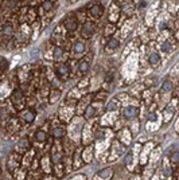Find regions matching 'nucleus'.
<instances>
[{
    "instance_id": "obj_32",
    "label": "nucleus",
    "mask_w": 179,
    "mask_h": 180,
    "mask_svg": "<svg viewBox=\"0 0 179 180\" xmlns=\"http://www.w3.org/2000/svg\"><path fill=\"white\" fill-rule=\"evenodd\" d=\"M132 132H134V133H137V132H139V124H134V126H132Z\"/></svg>"
},
{
    "instance_id": "obj_12",
    "label": "nucleus",
    "mask_w": 179,
    "mask_h": 180,
    "mask_svg": "<svg viewBox=\"0 0 179 180\" xmlns=\"http://www.w3.org/2000/svg\"><path fill=\"white\" fill-rule=\"evenodd\" d=\"M65 133H66V130H65L63 126H58V128L53 129V136L55 139H62L63 136H65Z\"/></svg>"
},
{
    "instance_id": "obj_17",
    "label": "nucleus",
    "mask_w": 179,
    "mask_h": 180,
    "mask_svg": "<svg viewBox=\"0 0 179 180\" xmlns=\"http://www.w3.org/2000/svg\"><path fill=\"white\" fill-rule=\"evenodd\" d=\"M12 101H14V104L16 105V106H20V104L23 102V101H22L20 91H15V93L12 94Z\"/></svg>"
},
{
    "instance_id": "obj_31",
    "label": "nucleus",
    "mask_w": 179,
    "mask_h": 180,
    "mask_svg": "<svg viewBox=\"0 0 179 180\" xmlns=\"http://www.w3.org/2000/svg\"><path fill=\"white\" fill-rule=\"evenodd\" d=\"M105 81L108 83H110L113 81V74H106V78H105Z\"/></svg>"
},
{
    "instance_id": "obj_1",
    "label": "nucleus",
    "mask_w": 179,
    "mask_h": 180,
    "mask_svg": "<svg viewBox=\"0 0 179 180\" xmlns=\"http://www.w3.org/2000/svg\"><path fill=\"white\" fill-rule=\"evenodd\" d=\"M69 73H70V69L65 63H58L55 66V74L58 78H67Z\"/></svg>"
},
{
    "instance_id": "obj_4",
    "label": "nucleus",
    "mask_w": 179,
    "mask_h": 180,
    "mask_svg": "<svg viewBox=\"0 0 179 180\" xmlns=\"http://www.w3.org/2000/svg\"><path fill=\"white\" fill-rule=\"evenodd\" d=\"M22 117H23V120H24L26 122L31 124V122H34V120H35L36 113H35V110L30 109V110H24V112H23V113H22Z\"/></svg>"
},
{
    "instance_id": "obj_27",
    "label": "nucleus",
    "mask_w": 179,
    "mask_h": 180,
    "mask_svg": "<svg viewBox=\"0 0 179 180\" xmlns=\"http://www.w3.org/2000/svg\"><path fill=\"white\" fill-rule=\"evenodd\" d=\"M106 98V93L105 91H99L96 94V101H104Z\"/></svg>"
},
{
    "instance_id": "obj_29",
    "label": "nucleus",
    "mask_w": 179,
    "mask_h": 180,
    "mask_svg": "<svg viewBox=\"0 0 179 180\" xmlns=\"http://www.w3.org/2000/svg\"><path fill=\"white\" fill-rule=\"evenodd\" d=\"M147 120H148V121H154V120H156V114H155L154 112H151V113H150V114H148Z\"/></svg>"
},
{
    "instance_id": "obj_25",
    "label": "nucleus",
    "mask_w": 179,
    "mask_h": 180,
    "mask_svg": "<svg viewBox=\"0 0 179 180\" xmlns=\"http://www.w3.org/2000/svg\"><path fill=\"white\" fill-rule=\"evenodd\" d=\"M170 160H171V163L174 164V165H176V164L179 163V152H174L171 155V157H170Z\"/></svg>"
},
{
    "instance_id": "obj_21",
    "label": "nucleus",
    "mask_w": 179,
    "mask_h": 180,
    "mask_svg": "<svg viewBox=\"0 0 179 180\" xmlns=\"http://www.w3.org/2000/svg\"><path fill=\"white\" fill-rule=\"evenodd\" d=\"M172 116H174V112H172L171 107H167L164 110V122H169L170 120L172 118Z\"/></svg>"
},
{
    "instance_id": "obj_11",
    "label": "nucleus",
    "mask_w": 179,
    "mask_h": 180,
    "mask_svg": "<svg viewBox=\"0 0 179 180\" xmlns=\"http://www.w3.org/2000/svg\"><path fill=\"white\" fill-rule=\"evenodd\" d=\"M85 49H86V46H85V43L82 40L76 42V45H74V52L76 54H82L85 51Z\"/></svg>"
},
{
    "instance_id": "obj_30",
    "label": "nucleus",
    "mask_w": 179,
    "mask_h": 180,
    "mask_svg": "<svg viewBox=\"0 0 179 180\" xmlns=\"http://www.w3.org/2000/svg\"><path fill=\"white\" fill-rule=\"evenodd\" d=\"M38 168V160L34 159V161L31 163V170H36Z\"/></svg>"
},
{
    "instance_id": "obj_18",
    "label": "nucleus",
    "mask_w": 179,
    "mask_h": 180,
    "mask_svg": "<svg viewBox=\"0 0 179 180\" xmlns=\"http://www.w3.org/2000/svg\"><path fill=\"white\" fill-rule=\"evenodd\" d=\"M132 161H134V155L132 153H127L125 157H124V165L131 168L132 167Z\"/></svg>"
},
{
    "instance_id": "obj_9",
    "label": "nucleus",
    "mask_w": 179,
    "mask_h": 180,
    "mask_svg": "<svg viewBox=\"0 0 179 180\" xmlns=\"http://www.w3.org/2000/svg\"><path fill=\"white\" fill-rule=\"evenodd\" d=\"M162 90L163 91H166V93H170V91H172L174 90V83H172L171 80H164V82H163V85H162Z\"/></svg>"
},
{
    "instance_id": "obj_23",
    "label": "nucleus",
    "mask_w": 179,
    "mask_h": 180,
    "mask_svg": "<svg viewBox=\"0 0 179 180\" xmlns=\"http://www.w3.org/2000/svg\"><path fill=\"white\" fill-rule=\"evenodd\" d=\"M55 167H57V173H55V176H57V177H62V176H63V165H62V163L55 164Z\"/></svg>"
},
{
    "instance_id": "obj_10",
    "label": "nucleus",
    "mask_w": 179,
    "mask_h": 180,
    "mask_svg": "<svg viewBox=\"0 0 179 180\" xmlns=\"http://www.w3.org/2000/svg\"><path fill=\"white\" fill-rule=\"evenodd\" d=\"M90 14H92V16H96V17L101 16L102 15V7L100 6V4H94V6L90 8Z\"/></svg>"
},
{
    "instance_id": "obj_8",
    "label": "nucleus",
    "mask_w": 179,
    "mask_h": 180,
    "mask_svg": "<svg viewBox=\"0 0 179 180\" xmlns=\"http://www.w3.org/2000/svg\"><path fill=\"white\" fill-rule=\"evenodd\" d=\"M148 62H150L151 66H158L160 63V55H159L158 52H152L151 55H150V58H148Z\"/></svg>"
},
{
    "instance_id": "obj_14",
    "label": "nucleus",
    "mask_w": 179,
    "mask_h": 180,
    "mask_svg": "<svg viewBox=\"0 0 179 180\" xmlns=\"http://www.w3.org/2000/svg\"><path fill=\"white\" fill-rule=\"evenodd\" d=\"M65 26H66L67 30H76L77 28V22H76V19H71V17H67L66 20H65Z\"/></svg>"
},
{
    "instance_id": "obj_19",
    "label": "nucleus",
    "mask_w": 179,
    "mask_h": 180,
    "mask_svg": "<svg viewBox=\"0 0 179 180\" xmlns=\"http://www.w3.org/2000/svg\"><path fill=\"white\" fill-rule=\"evenodd\" d=\"M63 55V51L61 47H55L54 49V54H53V58L55 59V61H61V58H62Z\"/></svg>"
},
{
    "instance_id": "obj_22",
    "label": "nucleus",
    "mask_w": 179,
    "mask_h": 180,
    "mask_svg": "<svg viewBox=\"0 0 179 180\" xmlns=\"http://www.w3.org/2000/svg\"><path fill=\"white\" fill-rule=\"evenodd\" d=\"M53 8V1L51 0H45L42 3V10L43 11H50Z\"/></svg>"
},
{
    "instance_id": "obj_24",
    "label": "nucleus",
    "mask_w": 179,
    "mask_h": 180,
    "mask_svg": "<svg viewBox=\"0 0 179 180\" xmlns=\"http://www.w3.org/2000/svg\"><path fill=\"white\" fill-rule=\"evenodd\" d=\"M3 32H4V35H7V36H11V35L14 34V28H12V26H11V24H7V26H4Z\"/></svg>"
},
{
    "instance_id": "obj_3",
    "label": "nucleus",
    "mask_w": 179,
    "mask_h": 180,
    "mask_svg": "<svg viewBox=\"0 0 179 180\" xmlns=\"http://www.w3.org/2000/svg\"><path fill=\"white\" fill-rule=\"evenodd\" d=\"M94 32V24L93 23H86V24L82 27V31H81V36L84 38H90Z\"/></svg>"
},
{
    "instance_id": "obj_15",
    "label": "nucleus",
    "mask_w": 179,
    "mask_h": 180,
    "mask_svg": "<svg viewBox=\"0 0 179 180\" xmlns=\"http://www.w3.org/2000/svg\"><path fill=\"white\" fill-rule=\"evenodd\" d=\"M35 139H36V141H39V142H45L46 140H47V133H46L45 130H36Z\"/></svg>"
},
{
    "instance_id": "obj_20",
    "label": "nucleus",
    "mask_w": 179,
    "mask_h": 180,
    "mask_svg": "<svg viewBox=\"0 0 179 180\" xmlns=\"http://www.w3.org/2000/svg\"><path fill=\"white\" fill-rule=\"evenodd\" d=\"M119 107V101L117 100H112L110 102H109L108 105H106V110H115V109H117Z\"/></svg>"
},
{
    "instance_id": "obj_16",
    "label": "nucleus",
    "mask_w": 179,
    "mask_h": 180,
    "mask_svg": "<svg viewBox=\"0 0 179 180\" xmlns=\"http://www.w3.org/2000/svg\"><path fill=\"white\" fill-rule=\"evenodd\" d=\"M106 47H108V49H110V50H117L120 47V42L117 40V39H115V38H110L108 40Z\"/></svg>"
},
{
    "instance_id": "obj_7",
    "label": "nucleus",
    "mask_w": 179,
    "mask_h": 180,
    "mask_svg": "<svg viewBox=\"0 0 179 180\" xmlns=\"http://www.w3.org/2000/svg\"><path fill=\"white\" fill-rule=\"evenodd\" d=\"M119 15H120V8L112 6V8H110V15H109V20L116 22L117 19H119Z\"/></svg>"
},
{
    "instance_id": "obj_6",
    "label": "nucleus",
    "mask_w": 179,
    "mask_h": 180,
    "mask_svg": "<svg viewBox=\"0 0 179 180\" xmlns=\"http://www.w3.org/2000/svg\"><path fill=\"white\" fill-rule=\"evenodd\" d=\"M28 148H30V141H28V139H26V137H23V139L19 141L18 147H16V149H18L19 152H26Z\"/></svg>"
},
{
    "instance_id": "obj_13",
    "label": "nucleus",
    "mask_w": 179,
    "mask_h": 180,
    "mask_svg": "<svg viewBox=\"0 0 179 180\" xmlns=\"http://www.w3.org/2000/svg\"><path fill=\"white\" fill-rule=\"evenodd\" d=\"M89 67H90V65H89L88 61H81L80 65H78V70H80L81 74H86V73H88Z\"/></svg>"
},
{
    "instance_id": "obj_2",
    "label": "nucleus",
    "mask_w": 179,
    "mask_h": 180,
    "mask_svg": "<svg viewBox=\"0 0 179 180\" xmlns=\"http://www.w3.org/2000/svg\"><path fill=\"white\" fill-rule=\"evenodd\" d=\"M123 116L127 120H134L139 116V109L136 106H127L123 110Z\"/></svg>"
},
{
    "instance_id": "obj_28",
    "label": "nucleus",
    "mask_w": 179,
    "mask_h": 180,
    "mask_svg": "<svg viewBox=\"0 0 179 180\" xmlns=\"http://www.w3.org/2000/svg\"><path fill=\"white\" fill-rule=\"evenodd\" d=\"M170 50H171V45H170V42H164V43H163V51H170Z\"/></svg>"
},
{
    "instance_id": "obj_5",
    "label": "nucleus",
    "mask_w": 179,
    "mask_h": 180,
    "mask_svg": "<svg viewBox=\"0 0 179 180\" xmlns=\"http://www.w3.org/2000/svg\"><path fill=\"white\" fill-rule=\"evenodd\" d=\"M84 114H85V118H93V117H96V114H97V109H96V106L94 105H89L86 109H85V112H84Z\"/></svg>"
},
{
    "instance_id": "obj_26",
    "label": "nucleus",
    "mask_w": 179,
    "mask_h": 180,
    "mask_svg": "<svg viewBox=\"0 0 179 180\" xmlns=\"http://www.w3.org/2000/svg\"><path fill=\"white\" fill-rule=\"evenodd\" d=\"M8 67V61L4 59L3 57H0V70H6Z\"/></svg>"
}]
</instances>
